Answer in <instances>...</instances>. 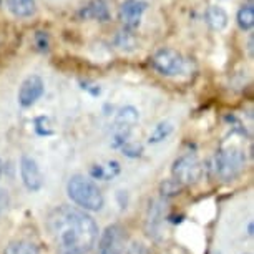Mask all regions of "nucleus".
<instances>
[{"mask_svg":"<svg viewBox=\"0 0 254 254\" xmlns=\"http://www.w3.org/2000/svg\"><path fill=\"white\" fill-rule=\"evenodd\" d=\"M49 231L57 254H87L98 238L95 219L85 211L59 206L49 214Z\"/></svg>","mask_w":254,"mask_h":254,"instance_id":"1","label":"nucleus"},{"mask_svg":"<svg viewBox=\"0 0 254 254\" xmlns=\"http://www.w3.org/2000/svg\"><path fill=\"white\" fill-rule=\"evenodd\" d=\"M66 193L75 204L88 211H98L103 208V194L92 180L83 175H73L66 183Z\"/></svg>","mask_w":254,"mask_h":254,"instance_id":"2","label":"nucleus"},{"mask_svg":"<svg viewBox=\"0 0 254 254\" xmlns=\"http://www.w3.org/2000/svg\"><path fill=\"white\" fill-rule=\"evenodd\" d=\"M246 166V155L241 148L238 146H224L218 151L216 160H214V168L216 175L223 181H233L243 173Z\"/></svg>","mask_w":254,"mask_h":254,"instance_id":"3","label":"nucleus"},{"mask_svg":"<svg viewBox=\"0 0 254 254\" xmlns=\"http://www.w3.org/2000/svg\"><path fill=\"white\" fill-rule=\"evenodd\" d=\"M171 171H173V180L178 181L181 186H190L201 178L203 166L194 153H186L178 160H175Z\"/></svg>","mask_w":254,"mask_h":254,"instance_id":"4","label":"nucleus"},{"mask_svg":"<svg viewBox=\"0 0 254 254\" xmlns=\"http://www.w3.org/2000/svg\"><path fill=\"white\" fill-rule=\"evenodd\" d=\"M151 65L165 76H176L185 71V59L173 49L158 50L151 59Z\"/></svg>","mask_w":254,"mask_h":254,"instance_id":"5","label":"nucleus"},{"mask_svg":"<svg viewBox=\"0 0 254 254\" xmlns=\"http://www.w3.org/2000/svg\"><path fill=\"white\" fill-rule=\"evenodd\" d=\"M127 243V231L120 224H110L102 233L98 243V254H123Z\"/></svg>","mask_w":254,"mask_h":254,"instance_id":"6","label":"nucleus"},{"mask_svg":"<svg viewBox=\"0 0 254 254\" xmlns=\"http://www.w3.org/2000/svg\"><path fill=\"white\" fill-rule=\"evenodd\" d=\"M138 123V112L135 107H125L115 118V141L113 146H123L128 141V136L133 127Z\"/></svg>","mask_w":254,"mask_h":254,"instance_id":"7","label":"nucleus"},{"mask_svg":"<svg viewBox=\"0 0 254 254\" xmlns=\"http://www.w3.org/2000/svg\"><path fill=\"white\" fill-rule=\"evenodd\" d=\"M20 176L28 191H38L44 186V175L38 163L32 156H22L20 160Z\"/></svg>","mask_w":254,"mask_h":254,"instance_id":"8","label":"nucleus"},{"mask_svg":"<svg viewBox=\"0 0 254 254\" xmlns=\"http://www.w3.org/2000/svg\"><path fill=\"white\" fill-rule=\"evenodd\" d=\"M45 85L44 80L38 75H30L22 81L20 88H18V103L22 107H32L38 98L44 95Z\"/></svg>","mask_w":254,"mask_h":254,"instance_id":"9","label":"nucleus"},{"mask_svg":"<svg viewBox=\"0 0 254 254\" xmlns=\"http://www.w3.org/2000/svg\"><path fill=\"white\" fill-rule=\"evenodd\" d=\"M146 7L148 3L143 0H125L120 7V20L127 28H136L140 25Z\"/></svg>","mask_w":254,"mask_h":254,"instance_id":"10","label":"nucleus"},{"mask_svg":"<svg viewBox=\"0 0 254 254\" xmlns=\"http://www.w3.org/2000/svg\"><path fill=\"white\" fill-rule=\"evenodd\" d=\"M80 17L105 22V20H108V18H110L108 5L105 3V0H92L87 7H83L80 10Z\"/></svg>","mask_w":254,"mask_h":254,"instance_id":"11","label":"nucleus"},{"mask_svg":"<svg viewBox=\"0 0 254 254\" xmlns=\"http://www.w3.org/2000/svg\"><path fill=\"white\" fill-rule=\"evenodd\" d=\"M228 13L224 8L218 7V5H211L208 10H206V22L208 25L213 28V30H224L228 25Z\"/></svg>","mask_w":254,"mask_h":254,"instance_id":"12","label":"nucleus"},{"mask_svg":"<svg viewBox=\"0 0 254 254\" xmlns=\"http://www.w3.org/2000/svg\"><path fill=\"white\" fill-rule=\"evenodd\" d=\"M7 7L15 17L25 18L35 13V0H7Z\"/></svg>","mask_w":254,"mask_h":254,"instance_id":"13","label":"nucleus"},{"mask_svg":"<svg viewBox=\"0 0 254 254\" xmlns=\"http://www.w3.org/2000/svg\"><path fill=\"white\" fill-rule=\"evenodd\" d=\"M3 254H40V251H38V248L32 241L18 239V241L8 243V246L5 248Z\"/></svg>","mask_w":254,"mask_h":254,"instance_id":"14","label":"nucleus"},{"mask_svg":"<svg viewBox=\"0 0 254 254\" xmlns=\"http://www.w3.org/2000/svg\"><path fill=\"white\" fill-rule=\"evenodd\" d=\"M173 130H175V127L171 122H160L155 127V130L151 131L150 143H160L163 140H166V138L173 133Z\"/></svg>","mask_w":254,"mask_h":254,"instance_id":"15","label":"nucleus"},{"mask_svg":"<svg viewBox=\"0 0 254 254\" xmlns=\"http://www.w3.org/2000/svg\"><path fill=\"white\" fill-rule=\"evenodd\" d=\"M238 25L241 30H251L254 25V8L253 5H244L238 12Z\"/></svg>","mask_w":254,"mask_h":254,"instance_id":"16","label":"nucleus"},{"mask_svg":"<svg viewBox=\"0 0 254 254\" xmlns=\"http://www.w3.org/2000/svg\"><path fill=\"white\" fill-rule=\"evenodd\" d=\"M181 188H183V186H181L176 180H166L165 183L161 185V193L165 196H175L180 193Z\"/></svg>","mask_w":254,"mask_h":254,"instance_id":"17","label":"nucleus"},{"mask_svg":"<svg viewBox=\"0 0 254 254\" xmlns=\"http://www.w3.org/2000/svg\"><path fill=\"white\" fill-rule=\"evenodd\" d=\"M123 148V151H125V155L127 156H130V158H136V156H140L141 155V151H143V148L140 145H131V143H125V145L122 146Z\"/></svg>","mask_w":254,"mask_h":254,"instance_id":"18","label":"nucleus"},{"mask_svg":"<svg viewBox=\"0 0 254 254\" xmlns=\"http://www.w3.org/2000/svg\"><path fill=\"white\" fill-rule=\"evenodd\" d=\"M92 176L95 180H105V166H102V165H95L93 168H92Z\"/></svg>","mask_w":254,"mask_h":254,"instance_id":"19","label":"nucleus"},{"mask_svg":"<svg viewBox=\"0 0 254 254\" xmlns=\"http://www.w3.org/2000/svg\"><path fill=\"white\" fill-rule=\"evenodd\" d=\"M7 204H8V196H7V191L0 188V214H2L3 211H5Z\"/></svg>","mask_w":254,"mask_h":254,"instance_id":"20","label":"nucleus"},{"mask_svg":"<svg viewBox=\"0 0 254 254\" xmlns=\"http://www.w3.org/2000/svg\"><path fill=\"white\" fill-rule=\"evenodd\" d=\"M248 50H249V54H251V57H253V37L249 38V45H248Z\"/></svg>","mask_w":254,"mask_h":254,"instance_id":"21","label":"nucleus"},{"mask_svg":"<svg viewBox=\"0 0 254 254\" xmlns=\"http://www.w3.org/2000/svg\"><path fill=\"white\" fill-rule=\"evenodd\" d=\"M2 171H3V165H2V160H0V176H2Z\"/></svg>","mask_w":254,"mask_h":254,"instance_id":"22","label":"nucleus"}]
</instances>
